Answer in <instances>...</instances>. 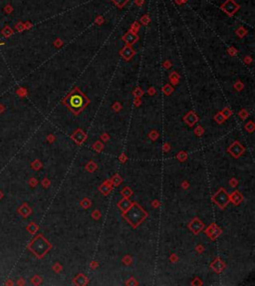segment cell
Returning a JSON list of instances; mask_svg holds the SVG:
<instances>
[{"instance_id":"9","label":"cell","mask_w":255,"mask_h":286,"mask_svg":"<svg viewBox=\"0 0 255 286\" xmlns=\"http://www.w3.org/2000/svg\"><path fill=\"white\" fill-rule=\"evenodd\" d=\"M112 187H113V183H112V180H106L105 183H103L99 187V190L102 192L103 194L107 195L111 192L112 190Z\"/></svg>"},{"instance_id":"10","label":"cell","mask_w":255,"mask_h":286,"mask_svg":"<svg viewBox=\"0 0 255 286\" xmlns=\"http://www.w3.org/2000/svg\"><path fill=\"white\" fill-rule=\"evenodd\" d=\"M72 139L74 140L75 142H76L78 145H80V144L83 143L84 141H85V139H86V135L84 134L83 131L80 129H78L77 130L76 132L74 133L73 135H72V137H71Z\"/></svg>"},{"instance_id":"32","label":"cell","mask_w":255,"mask_h":286,"mask_svg":"<svg viewBox=\"0 0 255 286\" xmlns=\"http://www.w3.org/2000/svg\"><path fill=\"white\" fill-rule=\"evenodd\" d=\"M54 269H55V270H57V272H59L61 270V266L58 263H56V265L54 266Z\"/></svg>"},{"instance_id":"16","label":"cell","mask_w":255,"mask_h":286,"mask_svg":"<svg viewBox=\"0 0 255 286\" xmlns=\"http://www.w3.org/2000/svg\"><path fill=\"white\" fill-rule=\"evenodd\" d=\"M122 194H123L125 197H130L131 195L133 194V192H132V190H131L130 187H126L123 188V190H122Z\"/></svg>"},{"instance_id":"36","label":"cell","mask_w":255,"mask_h":286,"mask_svg":"<svg viewBox=\"0 0 255 286\" xmlns=\"http://www.w3.org/2000/svg\"><path fill=\"white\" fill-rule=\"evenodd\" d=\"M43 185H45V187H49V180H43Z\"/></svg>"},{"instance_id":"31","label":"cell","mask_w":255,"mask_h":286,"mask_svg":"<svg viewBox=\"0 0 255 286\" xmlns=\"http://www.w3.org/2000/svg\"><path fill=\"white\" fill-rule=\"evenodd\" d=\"M101 139L103 140V141H108V140L110 139V137H109V135L108 134H103L101 136Z\"/></svg>"},{"instance_id":"22","label":"cell","mask_w":255,"mask_h":286,"mask_svg":"<svg viewBox=\"0 0 255 286\" xmlns=\"http://www.w3.org/2000/svg\"><path fill=\"white\" fill-rule=\"evenodd\" d=\"M245 129H246V131H248V132H253L254 131V125H253V123H249L248 125H246L245 126Z\"/></svg>"},{"instance_id":"26","label":"cell","mask_w":255,"mask_h":286,"mask_svg":"<svg viewBox=\"0 0 255 286\" xmlns=\"http://www.w3.org/2000/svg\"><path fill=\"white\" fill-rule=\"evenodd\" d=\"M135 284H138V282L135 281L134 278H131V281H128L127 282V285H135Z\"/></svg>"},{"instance_id":"6","label":"cell","mask_w":255,"mask_h":286,"mask_svg":"<svg viewBox=\"0 0 255 286\" xmlns=\"http://www.w3.org/2000/svg\"><path fill=\"white\" fill-rule=\"evenodd\" d=\"M203 227H204V224H203L201 220H199L197 217L193 218V220L190 222V224H189V228L191 229V231H192L195 234H197L198 232L201 231Z\"/></svg>"},{"instance_id":"34","label":"cell","mask_w":255,"mask_h":286,"mask_svg":"<svg viewBox=\"0 0 255 286\" xmlns=\"http://www.w3.org/2000/svg\"><path fill=\"white\" fill-rule=\"evenodd\" d=\"M188 181H183V183H182V187H186V188H188Z\"/></svg>"},{"instance_id":"28","label":"cell","mask_w":255,"mask_h":286,"mask_svg":"<svg viewBox=\"0 0 255 286\" xmlns=\"http://www.w3.org/2000/svg\"><path fill=\"white\" fill-rule=\"evenodd\" d=\"M29 229L31 230V231H30V232H35V231H36V230H37V226H36V225H34L33 223H32V224L29 226Z\"/></svg>"},{"instance_id":"18","label":"cell","mask_w":255,"mask_h":286,"mask_svg":"<svg viewBox=\"0 0 255 286\" xmlns=\"http://www.w3.org/2000/svg\"><path fill=\"white\" fill-rule=\"evenodd\" d=\"M103 148H104V145L101 144V142H96V143L94 144V146H93V149L96 150V152H98V153L101 152V151L103 150Z\"/></svg>"},{"instance_id":"33","label":"cell","mask_w":255,"mask_h":286,"mask_svg":"<svg viewBox=\"0 0 255 286\" xmlns=\"http://www.w3.org/2000/svg\"><path fill=\"white\" fill-rule=\"evenodd\" d=\"M97 266H98V262H95V261L91 262V267H92V268H95V267H97Z\"/></svg>"},{"instance_id":"4","label":"cell","mask_w":255,"mask_h":286,"mask_svg":"<svg viewBox=\"0 0 255 286\" xmlns=\"http://www.w3.org/2000/svg\"><path fill=\"white\" fill-rule=\"evenodd\" d=\"M213 201L220 208H223L227 205L228 202L230 201V199H229V195L227 194V192H225V190L220 188V190L213 195Z\"/></svg>"},{"instance_id":"11","label":"cell","mask_w":255,"mask_h":286,"mask_svg":"<svg viewBox=\"0 0 255 286\" xmlns=\"http://www.w3.org/2000/svg\"><path fill=\"white\" fill-rule=\"evenodd\" d=\"M132 203H133V202L131 201L130 199H129V197H125V199H123L120 202H119L118 206L122 209V211H123V212H125V211H127L128 209L131 208Z\"/></svg>"},{"instance_id":"30","label":"cell","mask_w":255,"mask_h":286,"mask_svg":"<svg viewBox=\"0 0 255 286\" xmlns=\"http://www.w3.org/2000/svg\"><path fill=\"white\" fill-rule=\"evenodd\" d=\"M177 260H179V257H177L175 254H172V256H170V261L174 262V261H177Z\"/></svg>"},{"instance_id":"5","label":"cell","mask_w":255,"mask_h":286,"mask_svg":"<svg viewBox=\"0 0 255 286\" xmlns=\"http://www.w3.org/2000/svg\"><path fill=\"white\" fill-rule=\"evenodd\" d=\"M228 152L230 153L233 157L237 159V158H239L243 153V152H244V148H243V146L241 144H239L238 142H235V143H233L232 146H230L228 148Z\"/></svg>"},{"instance_id":"19","label":"cell","mask_w":255,"mask_h":286,"mask_svg":"<svg viewBox=\"0 0 255 286\" xmlns=\"http://www.w3.org/2000/svg\"><path fill=\"white\" fill-rule=\"evenodd\" d=\"M177 159L181 160V162H183V160H186L188 159V153L186 152H183V151H181V152L177 153Z\"/></svg>"},{"instance_id":"17","label":"cell","mask_w":255,"mask_h":286,"mask_svg":"<svg viewBox=\"0 0 255 286\" xmlns=\"http://www.w3.org/2000/svg\"><path fill=\"white\" fill-rule=\"evenodd\" d=\"M86 169H87V171H91V173H93V171L97 169V165H96L94 162H90L89 164H87V166H86Z\"/></svg>"},{"instance_id":"1","label":"cell","mask_w":255,"mask_h":286,"mask_svg":"<svg viewBox=\"0 0 255 286\" xmlns=\"http://www.w3.org/2000/svg\"><path fill=\"white\" fill-rule=\"evenodd\" d=\"M148 216V212L145 209L142 208L141 205L134 202L132 203L131 208L128 209L127 211L124 212V217L126 218V220L132 225L133 227L139 226L141 223L144 221Z\"/></svg>"},{"instance_id":"35","label":"cell","mask_w":255,"mask_h":286,"mask_svg":"<svg viewBox=\"0 0 255 286\" xmlns=\"http://www.w3.org/2000/svg\"><path fill=\"white\" fill-rule=\"evenodd\" d=\"M163 150H165V152H167V151L170 150V146H168L167 144H165V146H163Z\"/></svg>"},{"instance_id":"13","label":"cell","mask_w":255,"mask_h":286,"mask_svg":"<svg viewBox=\"0 0 255 286\" xmlns=\"http://www.w3.org/2000/svg\"><path fill=\"white\" fill-rule=\"evenodd\" d=\"M88 282H89L88 278L86 277V276H84L83 274H79V275H77L74 279V283L77 285H85V284H87Z\"/></svg>"},{"instance_id":"2","label":"cell","mask_w":255,"mask_h":286,"mask_svg":"<svg viewBox=\"0 0 255 286\" xmlns=\"http://www.w3.org/2000/svg\"><path fill=\"white\" fill-rule=\"evenodd\" d=\"M51 248V244L42 235H38L30 244L31 249L38 257H42Z\"/></svg>"},{"instance_id":"3","label":"cell","mask_w":255,"mask_h":286,"mask_svg":"<svg viewBox=\"0 0 255 286\" xmlns=\"http://www.w3.org/2000/svg\"><path fill=\"white\" fill-rule=\"evenodd\" d=\"M85 105H86V99L83 95H73V96L69 98V104H68V106L75 113L81 111Z\"/></svg>"},{"instance_id":"20","label":"cell","mask_w":255,"mask_h":286,"mask_svg":"<svg viewBox=\"0 0 255 286\" xmlns=\"http://www.w3.org/2000/svg\"><path fill=\"white\" fill-rule=\"evenodd\" d=\"M81 205L83 206L84 208H90V206H91V201H90V199H84L83 201H81Z\"/></svg>"},{"instance_id":"7","label":"cell","mask_w":255,"mask_h":286,"mask_svg":"<svg viewBox=\"0 0 255 286\" xmlns=\"http://www.w3.org/2000/svg\"><path fill=\"white\" fill-rule=\"evenodd\" d=\"M205 233H206V235L209 236L211 239H215L217 236L219 235V234L221 233V230H220V228H219L218 226H217V225L211 224V225H209V226H208L207 228H206V231H205Z\"/></svg>"},{"instance_id":"21","label":"cell","mask_w":255,"mask_h":286,"mask_svg":"<svg viewBox=\"0 0 255 286\" xmlns=\"http://www.w3.org/2000/svg\"><path fill=\"white\" fill-rule=\"evenodd\" d=\"M123 262L125 264H132V258H131L130 255H126L125 257H124V259H123Z\"/></svg>"},{"instance_id":"8","label":"cell","mask_w":255,"mask_h":286,"mask_svg":"<svg viewBox=\"0 0 255 286\" xmlns=\"http://www.w3.org/2000/svg\"><path fill=\"white\" fill-rule=\"evenodd\" d=\"M210 267H211V268L213 269L215 272H217V273H220V272L223 270L224 268H225V263H224V262L222 261L221 259H219V258H216V259H215L214 261L211 263Z\"/></svg>"},{"instance_id":"23","label":"cell","mask_w":255,"mask_h":286,"mask_svg":"<svg viewBox=\"0 0 255 286\" xmlns=\"http://www.w3.org/2000/svg\"><path fill=\"white\" fill-rule=\"evenodd\" d=\"M92 216L94 219H99V218L101 217V213L99 212V210H95V211H93Z\"/></svg>"},{"instance_id":"14","label":"cell","mask_w":255,"mask_h":286,"mask_svg":"<svg viewBox=\"0 0 255 286\" xmlns=\"http://www.w3.org/2000/svg\"><path fill=\"white\" fill-rule=\"evenodd\" d=\"M184 121L188 123V126H192L196 122V121H197V118H196L192 113H190V114H188L186 118H184Z\"/></svg>"},{"instance_id":"25","label":"cell","mask_w":255,"mask_h":286,"mask_svg":"<svg viewBox=\"0 0 255 286\" xmlns=\"http://www.w3.org/2000/svg\"><path fill=\"white\" fill-rule=\"evenodd\" d=\"M202 133H203V129L201 127H197L195 129V134L197 135V136H201Z\"/></svg>"},{"instance_id":"29","label":"cell","mask_w":255,"mask_h":286,"mask_svg":"<svg viewBox=\"0 0 255 286\" xmlns=\"http://www.w3.org/2000/svg\"><path fill=\"white\" fill-rule=\"evenodd\" d=\"M229 183H229V185H230V187H236V185H237V180H234V178H233V180H231L230 181H229Z\"/></svg>"},{"instance_id":"24","label":"cell","mask_w":255,"mask_h":286,"mask_svg":"<svg viewBox=\"0 0 255 286\" xmlns=\"http://www.w3.org/2000/svg\"><path fill=\"white\" fill-rule=\"evenodd\" d=\"M158 134L156 131H153L151 133H149V138H151V140H154V141L158 139Z\"/></svg>"},{"instance_id":"27","label":"cell","mask_w":255,"mask_h":286,"mask_svg":"<svg viewBox=\"0 0 255 286\" xmlns=\"http://www.w3.org/2000/svg\"><path fill=\"white\" fill-rule=\"evenodd\" d=\"M215 119H216V121H217V122H218V123H220V124H221V123H222V122H223V121H224V117H221L220 115H217V116H216V118H215Z\"/></svg>"},{"instance_id":"37","label":"cell","mask_w":255,"mask_h":286,"mask_svg":"<svg viewBox=\"0 0 255 286\" xmlns=\"http://www.w3.org/2000/svg\"><path fill=\"white\" fill-rule=\"evenodd\" d=\"M120 159H121V162H125V160H126V155H122Z\"/></svg>"},{"instance_id":"12","label":"cell","mask_w":255,"mask_h":286,"mask_svg":"<svg viewBox=\"0 0 255 286\" xmlns=\"http://www.w3.org/2000/svg\"><path fill=\"white\" fill-rule=\"evenodd\" d=\"M229 199H230V201H232L234 204H239L240 202L242 201L243 196H242L241 194H240L239 192H237V190H235V192H233V194H231L230 196H229Z\"/></svg>"},{"instance_id":"15","label":"cell","mask_w":255,"mask_h":286,"mask_svg":"<svg viewBox=\"0 0 255 286\" xmlns=\"http://www.w3.org/2000/svg\"><path fill=\"white\" fill-rule=\"evenodd\" d=\"M111 180H112V183H113V185H119L122 183V181H123L122 178H121L120 176H119V174H115V176H113V178H112Z\"/></svg>"}]
</instances>
